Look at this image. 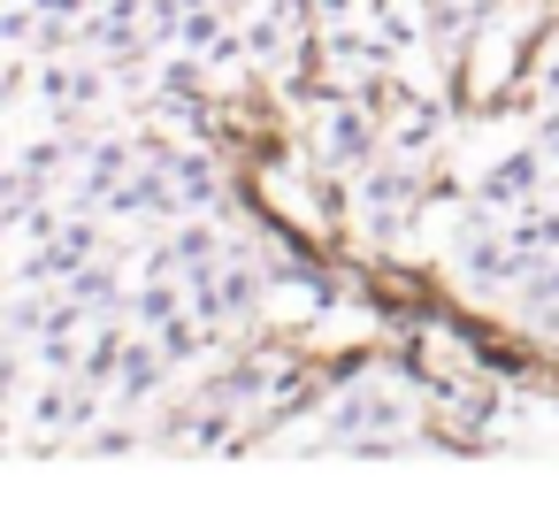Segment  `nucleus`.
Listing matches in <instances>:
<instances>
[{
  "label": "nucleus",
  "instance_id": "423d86ee",
  "mask_svg": "<svg viewBox=\"0 0 559 529\" xmlns=\"http://www.w3.org/2000/svg\"><path fill=\"white\" fill-rule=\"evenodd\" d=\"M536 146H544V162L559 169V108H551V116H536Z\"/></svg>",
  "mask_w": 559,
  "mask_h": 529
},
{
  "label": "nucleus",
  "instance_id": "f257e3e1",
  "mask_svg": "<svg viewBox=\"0 0 559 529\" xmlns=\"http://www.w3.org/2000/svg\"><path fill=\"white\" fill-rule=\"evenodd\" d=\"M314 154H322V169L360 177V169L383 162V124H376L353 93H337V101H322V116H314Z\"/></svg>",
  "mask_w": 559,
  "mask_h": 529
},
{
  "label": "nucleus",
  "instance_id": "20e7f679",
  "mask_svg": "<svg viewBox=\"0 0 559 529\" xmlns=\"http://www.w3.org/2000/svg\"><path fill=\"white\" fill-rule=\"evenodd\" d=\"M162 384H169V361H162V345H154L146 330H131V345H123V361H116V384H108V399H116V407H146Z\"/></svg>",
  "mask_w": 559,
  "mask_h": 529
},
{
  "label": "nucleus",
  "instance_id": "7ed1b4c3",
  "mask_svg": "<svg viewBox=\"0 0 559 529\" xmlns=\"http://www.w3.org/2000/svg\"><path fill=\"white\" fill-rule=\"evenodd\" d=\"M437 146H444V108H437V101H421V93H406V108H399V116L383 124V154H391V162H414V169H421V162H429Z\"/></svg>",
  "mask_w": 559,
  "mask_h": 529
},
{
  "label": "nucleus",
  "instance_id": "39448f33",
  "mask_svg": "<svg viewBox=\"0 0 559 529\" xmlns=\"http://www.w3.org/2000/svg\"><path fill=\"white\" fill-rule=\"evenodd\" d=\"M314 9V32H330V24H360V0H307Z\"/></svg>",
  "mask_w": 559,
  "mask_h": 529
},
{
  "label": "nucleus",
  "instance_id": "f03ea898",
  "mask_svg": "<svg viewBox=\"0 0 559 529\" xmlns=\"http://www.w3.org/2000/svg\"><path fill=\"white\" fill-rule=\"evenodd\" d=\"M559 169L544 162V146H513V154H498L475 185H467V200H483L490 215H528V208H544V185H551Z\"/></svg>",
  "mask_w": 559,
  "mask_h": 529
},
{
  "label": "nucleus",
  "instance_id": "0eeeda50",
  "mask_svg": "<svg viewBox=\"0 0 559 529\" xmlns=\"http://www.w3.org/2000/svg\"><path fill=\"white\" fill-rule=\"evenodd\" d=\"M9 391H16V353H9V338H0V407H9Z\"/></svg>",
  "mask_w": 559,
  "mask_h": 529
}]
</instances>
